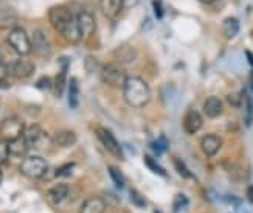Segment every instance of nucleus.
Returning <instances> with one entry per match:
<instances>
[{
  "label": "nucleus",
  "instance_id": "f257e3e1",
  "mask_svg": "<svg viewBox=\"0 0 253 213\" xmlns=\"http://www.w3.org/2000/svg\"><path fill=\"white\" fill-rule=\"evenodd\" d=\"M48 20L51 27L62 35L70 44H78L81 41V33L76 22V14L72 13V9L65 5H56L50 8Z\"/></svg>",
  "mask_w": 253,
  "mask_h": 213
},
{
  "label": "nucleus",
  "instance_id": "f03ea898",
  "mask_svg": "<svg viewBox=\"0 0 253 213\" xmlns=\"http://www.w3.org/2000/svg\"><path fill=\"white\" fill-rule=\"evenodd\" d=\"M123 97L132 107H145L151 102V87L140 76H127L123 86Z\"/></svg>",
  "mask_w": 253,
  "mask_h": 213
},
{
  "label": "nucleus",
  "instance_id": "7ed1b4c3",
  "mask_svg": "<svg viewBox=\"0 0 253 213\" xmlns=\"http://www.w3.org/2000/svg\"><path fill=\"white\" fill-rule=\"evenodd\" d=\"M100 76L104 84H107L109 87H114V89H120V87L123 89V86L126 83V78H127L123 65H120L117 62L101 65Z\"/></svg>",
  "mask_w": 253,
  "mask_h": 213
},
{
  "label": "nucleus",
  "instance_id": "20e7f679",
  "mask_svg": "<svg viewBox=\"0 0 253 213\" xmlns=\"http://www.w3.org/2000/svg\"><path fill=\"white\" fill-rule=\"evenodd\" d=\"M48 163L41 156H27L20 162V173L30 179H41L47 174Z\"/></svg>",
  "mask_w": 253,
  "mask_h": 213
},
{
  "label": "nucleus",
  "instance_id": "39448f33",
  "mask_svg": "<svg viewBox=\"0 0 253 213\" xmlns=\"http://www.w3.org/2000/svg\"><path fill=\"white\" fill-rule=\"evenodd\" d=\"M8 46L16 54L28 56L31 53V38L22 27H14L8 35Z\"/></svg>",
  "mask_w": 253,
  "mask_h": 213
},
{
  "label": "nucleus",
  "instance_id": "423d86ee",
  "mask_svg": "<svg viewBox=\"0 0 253 213\" xmlns=\"http://www.w3.org/2000/svg\"><path fill=\"white\" fill-rule=\"evenodd\" d=\"M95 134H96L98 140H100L101 145L104 147V150H107V153H111L115 159L125 160V153H123L122 145L118 143L117 137L114 136V132L111 129L103 128V126H98L95 129Z\"/></svg>",
  "mask_w": 253,
  "mask_h": 213
},
{
  "label": "nucleus",
  "instance_id": "0eeeda50",
  "mask_svg": "<svg viewBox=\"0 0 253 213\" xmlns=\"http://www.w3.org/2000/svg\"><path fill=\"white\" fill-rule=\"evenodd\" d=\"M25 128V123L19 117H8L0 123V134L5 142H11L24 136Z\"/></svg>",
  "mask_w": 253,
  "mask_h": 213
},
{
  "label": "nucleus",
  "instance_id": "6e6552de",
  "mask_svg": "<svg viewBox=\"0 0 253 213\" xmlns=\"http://www.w3.org/2000/svg\"><path fill=\"white\" fill-rule=\"evenodd\" d=\"M24 139L28 143V148H33V150H43L51 142V139L47 136V132L39 125H31L25 128Z\"/></svg>",
  "mask_w": 253,
  "mask_h": 213
},
{
  "label": "nucleus",
  "instance_id": "1a4fd4ad",
  "mask_svg": "<svg viewBox=\"0 0 253 213\" xmlns=\"http://www.w3.org/2000/svg\"><path fill=\"white\" fill-rule=\"evenodd\" d=\"M8 70L9 75L17 78V80H27L36 70V65L31 61L25 59V56H20V58L14 59L11 64H8Z\"/></svg>",
  "mask_w": 253,
  "mask_h": 213
},
{
  "label": "nucleus",
  "instance_id": "9d476101",
  "mask_svg": "<svg viewBox=\"0 0 253 213\" xmlns=\"http://www.w3.org/2000/svg\"><path fill=\"white\" fill-rule=\"evenodd\" d=\"M31 38V52H35L41 58H50L51 54V44L48 36L43 30H35Z\"/></svg>",
  "mask_w": 253,
  "mask_h": 213
},
{
  "label": "nucleus",
  "instance_id": "9b49d317",
  "mask_svg": "<svg viewBox=\"0 0 253 213\" xmlns=\"http://www.w3.org/2000/svg\"><path fill=\"white\" fill-rule=\"evenodd\" d=\"M76 22H78V28L81 33V39H89L95 35L96 31V19L95 16L87 9H81L76 14Z\"/></svg>",
  "mask_w": 253,
  "mask_h": 213
},
{
  "label": "nucleus",
  "instance_id": "f8f14e48",
  "mask_svg": "<svg viewBox=\"0 0 253 213\" xmlns=\"http://www.w3.org/2000/svg\"><path fill=\"white\" fill-rule=\"evenodd\" d=\"M204 126V117L199 110L196 109H190L188 112L185 114L183 117V129L186 134H190V136H193V134L199 132Z\"/></svg>",
  "mask_w": 253,
  "mask_h": 213
},
{
  "label": "nucleus",
  "instance_id": "ddd939ff",
  "mask_svg": "<svg viewBox=\"0 0 253 213\" xmlns=\"http://www.w3.org/2000/svg\"><path fill=\"white\" fill-rule=\"evenodd\" d=\"M201 148L207 158H213L222 148L221 136H217V134H205L201 140Z\"/></svg>",
  "mask_w": 253,
  "mask_h": 213
},
{
  "label": "nucleus",
  "instance_id": "4468645a",
  "mask_svg": "<svg viewBox=\"0 0 253 213\" xmlns=\"http://www.w3.org/2000/svg\"><path fill=\"white\" fill-rule=\"evenodd\" d=\"M125 8V0H100V9L104 17L115 19Z\"/></svg>",
  "mask_w": 253,
  "mask_h": 213
},
{
  "label": "nucleus",
  "instance_id": "2eb2a0df",
  "mask_svg": "<svg viewBox=\"0 0 253 213\" xmlns=\"http://www.w3.org/2000/svg\"><path fill=\"white\" fill-rule=\"evenodd\" d=\"M76 140H78V137H76L75 131L72 129H59L51 137V142L59 148H70L76 143Z\"/></svg>",
  "mask_w": 253,
  "mask_h": 213
},
{
  "label": "nucleus",
  "instance_id": "dca6fc26",
  "mask_svg": "<svg viewBox=\"0 0 253 213\" xmlns=\"http://www.w3.org/2000/svg\"><path fill=\"white\" fill-rule=\"evenodd\" d=\"M137 59V50L135 47L129 46V44H123L115 50V61L120 65H127L135 62Z\"/></svg>",
  "mask_w": 253,
  "mask_h": 213
},
{
  "label": "nucleus",
  "instance_id": "f3484780",
  "mask_svg": "<svg viewBox=\"0 0 253 213\" xmlns=\"http://www.w3.org/2000/svg\"><path fill=\"white\" fill-rule=\"evenodd\" d=\"M224 112V103L219 97H208L204 103V114L208 118H217Z\"/></svg>",
  "mask_w": 253,
  "mask_h": 213
},
{
  "label": "nucleus",
  "instance_id": "a211bd4d",
  "mask_svg": "<svg viewBox=\"0 0 253 213\" xmlns=\"http://www.w3.org/2000/svg\"><path fill=\"white\" fill-rule=\"evenodd\" d=\"M106 201L103 198H87L80 207V213H106Z\"/></svg>",
  "mask_w": 253,
  "mask_h": 213
},
{
  "label": "nucleus",
  "instance_id": "6ab92c4d",
  "mask_svg": "<svg viewBox=\"0 0 253 213\" xmlns=\"http://www.w3.org/2000/svg\"><path fill=\"white\" fill-rule=\"evenodd\" d=\"M70 193V188L67 184H56V185H53L50 190H48V193H47V198L51 204L54 206H58L61 203H64L65 199H67Z\"/></svg>",
  "mask_w": 253,
  "mask_h": 213
},
{
  "label": "nucleus",
  "instance_id": "aec40b11",
  "mask_svg": "<svg viewBox=\"0 0 253 213\" xmlns=\"http://www.w3.org/2000/svg\"><path fill=\"white\" fill-rule=\"evenodd\" d=\"M67 98H69V106L72 109H76L80 105V83L76 78H70L67 81Z\"/></svg>",
  "mask_w": 253,
  "mask_h": 213
},
{
  "label": "nucleus",
  "instance_id": "412c9836",
  "mask_svg": "<svg viewBox=\"0 0 253 213\" xmlns=\"http://www.w3.org/2000/svg\"><path fill=\"white\" fill-rule=\"evenodd\" d=\"M17 22V16L14 9L8 6H0V28H14Z\"/></svg>",
  "mask_w": 253,
  "mask_h": 213
},
{
  "label": "nucleus",
  "instance_id": "4be33fe9",
  "mask_svg": "<svg viewBox=\"0 0 253 213\" xmlns=\"http://www.w3.org/2000/svg\"><path fill=\"white\" fill-rule=\"evenodd\" d=\"M222 33L227 39H233L239 33V20L236 17H227L222 22Z\"/></svg>",
  "mask_w": 253,
  "mask_h": 213
},
{
  "label": "nucleus",
  "instance_id": "5701e85b",
  "mask_svg": "<svg viewBox=\"0 0 253 213\" xmlns=\"http://www.w3.org/2000/svg\"><path fill=\"white\" fill-rule=\"evenodd\" d=\"M8 148H9V154L11 156H24L30 148H28V143H27V140L24 139V136L22 137H19V139H16V140H11V142H8Z\"/></svg>",
  "mask_w": 253,
  "mask_h": 213
},
{
  "label": "nucleus",
  "instance_id": "b1692460",
  "mask_svg": "<svg viewBox=\"0 0 253 213\" xmlns=\"http://www.w3.org/2000/svg\"><path fill=\"white\" fill-rule=\"evenodd\" d=\"M143 160H145V165L149 168V170L154 173V174H157V176H162V177H167L168 176V173H167V170L159 163V162H156V159H152L151 156H145L143 158Z\"/></svg>",
  "mask_w": 253,
  "mask_h": 213
},
{
  "label": "nucleus",
  "instance_id": "393cba45",
  "mask_svg": "<svg viewBox=\"0 0 253 213\" xmlns=\"http://www.w3.org/2000/svg\"><path fill=\"white\" fill-rule=\"evenodd\" d=\"M109 174H111V179L114 181L117 188H125L126 185V177L123 176V173L118 170L117 166H109Z\"/></svg>",
  "mask_w": 253,
  "mask_h": 213
},
{
  "label": "nucleus",
  "instance_id": "a878e982",
  "mask_svg": "<svg viewBox=\"0 0 253 213\" xmlns=\"http://www.w3.org/2000/svg\"><path fill=\"white\" fill-rule=\"evenodd\" d=\"M168 147H169V143H168V140H167V137H165V136H160L157 140H154V142L151 143L152 151L156 153L157 156H162V154L167 153Z\"/></svg>",
  "mask_w": 253,
  "mask_h": 213
},
{
  "label": "nucleus",
  "instance_id": "bb28decb",
  "mask_svg": "<svg viewBox=\"0 0 253 213\" xmlns=\"http://www.w3.org/2000/svg\"><path fill=\"white\" fill-rule=\"evenodd\" d=\"M172 162H174L175 170H177V173H179V174H180L183 179H194L193 173L188 170V166L185 165V162H183L182 159H179V158H174V159H172Z\"/></svg>",
  "mask_w": 253,
  "mask_h": 213
},
{
  "label": "nucleus",
  "instance_id": "cd10ccee",
  "mask_svg": "<svg viewBox=\"0 0 253 213\" xmlns=\"http://www.w3.org/2000/svg\"><path fill=\"white\" fill-rule=\"evenodd\" d=\"M188 207V198L183 193H177L174 196V203H172V210L174 213H180L183 209Z\"/></svg>",
  "mask_w": 253,
  "mask_h": 213
},
{
  "label": "nucleus",
  "instance_id": "c85d7f7f",
  "mask_svg": "<svg viewBox=\"0 0 253 213\" xmlns=\"http://www.w3.org/2000/svg\"><path fill=\"white\" fill-rule=\"evenodd\" d=\"M84 67H85L87 73H90V75H93V73L101 70V64L98 62V59L95 58V56H87L85 62H84Z\"/></svg>",
  "mask_w": 253,
  "mask_h": 213
},
{
  "label": "nucleus",
  "instance_id": "c756f323",
  "mask_svg": "<svg viewBox=\"0 0 253 213\" xmlns=\"http://www.w3.org/2000/svg\"><path fill=\"white\" fill-rule=\"evenodd\" d=\"M129 195H130V203L134 204L135 207H138V209H145L146 207V199H145V196H143L140 192H137L135 188H130Z\"/></svg>",
  "mask_w": 253,
  "mask_h": 213
},
{
  "label": "nucleus",
  "instance_id": "7c9ffc66",
  "mask_svg": "<svg viewBox=\"0 0 253 213\" xmlns=\"http://www.w3.org/2000/svg\"><path fill=\"white\" fill-rule=\"evenodd\" d=\"M244 105H246V112H244V121H246V125L250 126L252 125V121H253V102H252V98L244 95Z\"/></svg>",
  "mask_w": 253,
  "mask_h": 213
},
{
  "label": "nucleus",
  "instance_id": "2f4dec72",
  "mask_svg": "<svg viewBox=\"0 0 253 213\" xmlns=\"http://www.w3.org/2000/svg\"><path fill=\"white\" fill-rule=\"evenodd\" d=\"M8 76H9L8 64L0 59V87H2V89H8V87H9Z\"/></svg>",
  "mask_w": 253,
  "mask_h": 213
},
{
  "label": "nucleus",
  "instance_id": "473e14b6",
  "mask_svg": "<svg viewBox=\"0 0 253 213\" xmlns=\"http://www.w3.org/2000/svg\"><path fill=\"white\" fill-rule=\"evenodd\" d=\"M36 87L39 89V91H50V89L53 87V81L50 76H41L38 83H36Z\"/></svg>",
  "mask_w": 253,
  "mask_h": 213
},
{
  "label": "nucleus",
  "instance_id": "72a5a7b5",
  "mask_svg": "<svg viewBox=\"0 0 253 213\" xmlns=\"http://www.w3.org/2000/svg\"><path fill=\"white\" fill-rule=\"evenodd\" d=\"M73 168H75V163H65V165L59 166L58 170H56V176H59V177H67V176L72 174Z\"/></svg>",
  "mask_w": 253,
  "mask_h": 213
},
{
  "label": "nucleus",
  "instance_id": "f704fd0d",
  "mask_svg": "<svg viewBox=\"0 0 253 213\" xmlns=\"http://www.w3.org/2000/svg\"><path fill=\"white\" fill-rule=\"evenodd\" d=\"M152 8H154V13H156V17L157 19H162L163 14H165V9H163V5L160 0H154L152 2Z\"/></svg>",
  "mask_w": 253,
  "mask_h": 213
},
{
  "label": "nucleus",
  "instance_id": "c9c22d12",
  "mask_svg": "<svg viewBox=\"0 0 253 213\" xmlns=\"http://www.w3.org/2000/svg\"><path fill=\"white\" fill-rule=\"evenodd\" d=\"M243 98H241L239 95H228V102H230V105H233V106H239L241 103H243Z\"/></svg>",
  "mask_w": 253,
  "mask_h": 213
},
{
  "label": "nucleus",
  "instance_id": "e433bc0d",
  "mask_svg": "<svg viewBox=\"0 0 253 213\" xmlns=\"http://www.w3.org/2000/svg\"><path fill=\"white\" fill-rule=\"evenodd\" d=\"M246 196H247V199H249V203L253 204V185H249V187H247Z\"/></svg>",
  "mask_w": 253,
  "mask_h": 213
},
{
  "label": "nucleus",
  "instance_id": "4c0bfd02",
  "mask_svg": "<svg viewBox=\"0 0 253 213\" xmlns=\"http://www.w3.org/2000/svg\"><path fill=\"white\" fill-rule=\"evenodd\" d=\"M246 56H247V59H249V62H250V65L253 67V54H252V52H246Z\"/></svg>",
  "mask_w": 253,
  "mask_h": 213
},
{
  "label": "nucleus",
  "instance_id": "58836bf2",
  "mask_svg": "<svg viewBox=\"0 0 253 213\" xmlns=\"http://www.w3.org/2000/svg\"><path fill=\"white\" fill-rule=\"evenodd\" d=\"M250 87H252V94H253V73L250 75Z\"/></svg>",
  "mask_w": 253,
  "mask_h": 213
},
{
  "label": "nucleus",
  "instance_id": "ea45409f",
  "mask_svg": "<svg viewBox=\"0 0 253 213\" xmlns=\"http://www.w3.org/2000/svg\"><path fill=\"white\" fill-rule=\"evenodd\" d=\"M2 182H3V173L0 170V185H2Z\"/></svg>",
  "mask_w": 253,
  "mask_h": 213
},
{
  "label": "nucleus",
  "instance_id": "a19ab883",
  "mask_svg": "<svg viewBox=\"0 0 253 213\" xmlns=\"http://www.w3.org/2000/svg\"><path fill=\"white\" fill-rule=\"evenodd\" d=\"M199 2H204V3H211V2H214V0H199Z\"/></svg>",
  "mask_w": 253,
  "mask_h": 213
},
{
  "label": "nucleus",
  "instance_id": "79ce46f5",
  "mask_svg": "<svg viewBox=\"0 0 253 213\" xmlns=\"http://www.w3.org/2000/svg\"><path fill=\"white\" fill-rule=\"evenodd\" d=\"M250 38H252V41H253V28H252V31H250Z\"/></svg>",
  "mask_w": 253,
  "mask_h": 213
}]
</instances>
